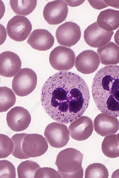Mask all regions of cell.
I'll return each instance as SVG.
<instances>
[{"instance_id": "6", "label": "cell", "mask_w": 119, "mask_h": 178, "mask_svg": "<svg viewBox=\"0 0 119 178\" xmlns=\"http://www.w3.org/2000/svg\"><path fill=\"white\" fill-rule=\"evenodd\" d=\"M44 135L49 145L56 148L65 146L70 139V133L67 126L63 123L56 122L46 126Z\"/></svg>"}, {"instance_id": "33", "label": "cell", "mask_w": 119, "mask_h": 178, "mask_svg": "<svg viewBox=\"0 0 119 178\" xmlns=\"http://www.w3.org/2000/svg\"><path fill=\"white\" fill-rule=\"evenodd\" d=\"M114 39L115 43L119 46V29L115 34Z\"/></svg>"}, {"instance_id": "25", "label": "cell", "mask_w": 119, "mask_h": 178, "mask_svg": "<svg viewBox=\"0 0 119 178\" xmlns=\"http://www.w3.org/2000/svg\"><path fill=\"white\" fill-rule=\"evenodd\" d=\"M27 134L24 133L16 134L13 135L11 138L14 143V148L12 154L16 158L21 159H26L29 158L24 154L22 149L23 140Z\"/></svg>"}, {"instance_id": "26", "label": "cell", "mask_w": 119, "mask_h": 178, "mask_svg": "<svg viewBox=\"0 0 119 178\" xmlns=\"http://www.w3.org/2000/svg\"><path fill=\"white\" fill-rule=\"evenodd\" d=\"M14 148V143L7 136L0 134V158H5L12 153Z\"/></svg>"}, {"instance_id": "11", "label": "cell", "mask_w": 119, "mask_h": 178, "mask_svg": "<svg viewBox=\"0 0 119 178\" xmlns=\"http://www.w3.org/2000/svg\"><path fill=\"white\" fill-rule=\"evenodd\" d=\"M68 8L67 3L63 0H55L48 2L45 6L43 15L49 24L57 25L66 18Z\"/></svg>"}, {"instance_id": "17", "label": "cell", "mask_w": 119, "mask_h": 178, "mask_svg": "<svg viewBox=\"0 0 119 178\" xmlns=\"http://www.w3.org/2000/svg\"><path fill=\"white\" fill-rule=\"evenodd\" d=\"M54 38L48 31L43 29L33 30L30 34L27 42L33 49L39 51H46L53 45Z\"/></svg>"}, {"instance_id": "22", "label": "cell", "mask_w": 119, "mask_h": 178, "mask_svg": "<svg viewBox=\"0 0 119 178\" xmlns=\"http://www.w3.org/2000/svg\"><path fill=\"white\" fill-rule=\"evenodd\" d=\"M16 102L15 95L11 89L6 86L0 88V112H6Z\"/></svg>"}, {"instance_id": "19", "label": "cell", "mask_w": 119, "mask_h": 178, "mask_svg": "<svg viewBox=\"0 0 119 178\" xmlns=\"http://www.w3.org/2000/svg\"><path fill=\"white\" fill-rule=\"evenodd\" d=\"M101 64L113 65L119 63V46L112 42L98 48L97 50Z\"/></svg>"}, {"instance_id": "2", "label": "cell", "mask_w": 119, "mask_h": 178, "mask_svg": "<svg viewBox=\"0 0 119 178\" xmlns=\"http://www.w3.org/2000/svg\"><path fill=\"white\" fill-rule=\"evenodd\" d=\"M92 89L98 110L119 117V66H107L99 70L93 79Z\"/></svg>"}, {"instance_id": "1", "label": "cell", "mask_w": 119, "mask_h": 178, "mask_svg": "<svg viewBox=\"0 0 119 178\" xmlns=\"http://www.w3.org/2000/svg\"><path fill=\"white\" fill-rule=\"evenodd\" d=\"M90 96L84 80L77 74L60 71L50 77L41 90V104L46 113L58 122L67 124L81 117Z\"/></svg>"}, {"instance_id": "16", "label": "cell", "mask_w": 119, "mask_h": 178, "mask_svg": "<svg viewBox=\"0 0 119 178\" xmlns=\"http://www.w3.org/2000/svg\"><path fill=\"white\" fill-rule=\"evenodd\" d=\"M21 62L19 56L10 51H5L0 54V74L3 76L12 77L20 70Z\"/></svg>"}, {"instance_id": "4", "label": "cell", "mask_w": 119, "mask_h": 178, "mask_svg": "<svg viewBox=\"0 0 119 178\" xmlns=\"http://www.w3.org/2000/svg\"><path fill=\"white\" fill-rule=\"evenodd\" d=\"M37 82L36 74L33 70L29 68H22L13 78L12 89L16 95L25 96L34 91Z\"/></svg>"}, {"instance_id": "35", "label": "cell", "mask_w": 119, "mask_h": 178, "mask_svg": "<svg viewBox=\"0 0 119 178\" xmlns=\"http://www.w3.org/2000/svg\"><path fill=\"white\" fill-rule=\"evenodd\" d=\"M118 140L119 141V132L118 133Z\"/></svg>"}, {"instance_id": "5", "label": "cell", "mask_w": 119, "mask_h": 178, "mask_svg": "<svg viewBox=\"0 0 119 178\" xmlns=\"http://www.w3.org/2000/svg\"><path fill=\"white\" fill-rule=\"evenodd\" d=\"M75 61V55L70 48L58 46L51 52L49 61L51 67L58 71H66L73 68Z\"/></svg>"}, {"instance_id": "21", "label": "cell", "mask_w": 119, "mask_h": 178, "mask_svg": "<svg viewBox=\"0 0 119 178\" xmlns=\"http://www.w3.org/2000/svg\"><path fill=\"white\" fill-rule=\"evenodd\" d=\"M37 0L10 1V7L16 14L26 16L31 12L35 8Z\"/></svg>"}, {"instance_id": "13", "label": "cell", "mask_w": 119, "mask_h": 178, "mask_svg": "<svg viewBox=\"0 0 119 178\" xmlns=\"http://www.w3.org/2000/svg\"><path fill=\"white\" fill-rule=\"evenodd\" d=\"M68 129L70 136L78 141L85 140L92 135L93 130V122L90 117L81 116L70 124Z\"/></svg>"}, {"instance_id": "12", "label": "cell", "mask_w": 119, "mask_h": 178, "mask_svg": "<svg viewBox=\"0 0 119 178\" xmlns=\"http://www.w3.org/2000/svg\"><path fill=\"white\" fill-rule=\"evenodd\" d=\"M31 119V115L28 110L21 106L12 108L6 116L8 126L12 130L15 132L26 129L29 127Z\"/></svg>"}, {"instance_id": "9", "label": "cell", "mask_w": 119, "mask_h": 178, "mask_svg": "<svg viewBox=\"0 0 119 178\" xmlns=\"http://www.w3.org/2000/svg\"><path fill=\"white\" fill-rule=\"evenodd\" d=\"M113 31L108 32L101 28L97 22L89 26L85 30L84 37L86 43L90 46L95 48L102 47L111 40Z\"/></svg>"}, {"instance_id": "24", "label": "cell", "mask_w": 119, "mask_h": 178, "mask_svg": "<svg viewBox=\"0 0 119 178\" xmlns=\"http://www.w3.org/2000/svg\"><path fill=\"white\" fill-rule=\"evenodd\" d=\"M109 176L108 170L103 164L95 163L89 165L85 172L86 178H107Z\"/></svg>"}, {"instance_id": "31", "label": "cell", "mask_w": 119, "mask_h": 178, "mask_svg": "<svg viewBox=\"0 0 119 178\" xmlns=\"http://www.w3.org/2000/svg\"><path fill=\"white\" fill-rule=\"evenodd\" d=\"M108 6L119 9V0H104Z\"/></svg>"}, {"instance_id": "30", "label": "cell", "mask_w": 119, "mask_h": 178, "mask_svg": "<svg viewBox=\"0 0 119 178\" xmlns=\"http://www.w3.org/2000/svg\"><path fill=\"white\" fill-rule=\"evenodd\" d=\"M64 1L68 6L75 7L81 5L84 2V0H65Z\"/></svg>"}, {"instance_id": "10", "label": "cell", "mask_w": 119, "mask_h": 178, "mask_svg": "<svg viewBox=\"0 0 119 178\" xmlns=\"http://www.w3.org/2000/svg\"><path fill=\"white\" fill-rule=\"evenodd\" d=\"M48 148L46 139L42 135L38 134H27L22 142L23 151L29 157L41 156L46 152Z\"/></svg>"}, {"instance_id": "23", "label": "cell", "mask_w": 119, "mask_h": 178, "mask_svg": "<svg viewBox=\"0 0 119 178\" xmlns=\"http://www.w3.org/2000/svg\"><path fill=\"white\" fill-rule=\"evenodd\" d=\"M40 168L36 162L32 160H26L18 166L17 171L19 178H35L36 171Z\"/></svg>"}, {"instance_id": "18", "label": "cell", "mask_w": 119, "mask_h": 178, "mask_svg": "<svg viewBox=\"0 0 119 178\" xmlns=\"http://www.w3.org/2000/svg\"><path fill=\"white\" fill-rule=\"evenodd\" d=\"M96 22L107 31L115 30L119 27V11L111 9L103 10L98 15Z\"/></svg>"}, {"instance_id": "28", "label": "cell", "mask_w": 119, "mask_h": 178, "mask_svg": "<svg viewBox=\"0 0 119 178\" xmlns=\"http://www.w3.org/2000/svg\"><path fill=\"white\" fill-rule=\"evenodd\" d=\"M35 178H61L59 172L49 167L40 168L36 172Z\"/></svg>"}, {"instance_id": "27", "label": "cell", "mask_w": 119, "mask_h": 178, "mask_svg": "<svg viewBox=\"0 0 119 178\" xmlns=\"http://www.w3.org/2000/svg\"><path fill=\"white\" fill-rule=\"evenodd\" d=\"M15 169L13 165L6 160L0 161V178L16 177Z\"/></svg>"}, {"instance_id": "3", "label": "cell", "mask_w": 119, "mask_h": 178, "mask_svg": "<svg viewBox=\"0 0 119 178\" xmlns=\"http://www.w3.org/2000/svg\"><path fill=\"white\" fill-rule=\"evenodd\" d=\"M83 155L72 148H66L58 154L55 164L61 178H83L82 163Z\"/></svg>"}, {"instance_id": "29", "label": "cell", "mask_w": 119, "mask_h": 178, "mask_svg": "<svg viewBox=\"0 0 119 178\" xmlns=\"http://www.w3.org/2000/svg\"><path fill=\"white\" fill-rule=\"evenodd\" d=\"M88 1L93 7L97 10H101L109 6L104 0H88Z\"/></svg>"}, {"instance_id": "8", "label": "cell", "mask_w": 119, "mask_h": 178, "mask_svg": "<svg viewBox=\"0 0 119 178\" xmlns=\"http://www.w3.org/2000/svg\"><path fill=\"white\" fill-rule=\"evenodd\" d=\"M81 31L79 26L75 23L67 21L60 26L56 32V37L60 45L71 47L80 40Z\"/></svg>"}, {"instance_id": "20", "label": "cell", "mask_w": 119, "mask_h": 178, "mask_svg": "<svg viewBox=\"0 0 119 178\" xmlns=\"http://www.w3.org/2000/svg\"><path fill=\"white\" fill-rule=\"evenodd\" d=\"M101 149L104 155L110 158L119 157V141L118 134L104 138L101 144Z\"/></svg>"}, {"instance_id": "14", "label": "cell", "mask_w": 119, "mask_h": 178, "mask_svg": "<svg viewBox=\"0 0 119 178\" xmlns=\"http://www.w3.org/2000/svg\"><path fill=\"white\" fill-rule=\"evenodd\" d=\"M98 55L94 51L87 50L80 53L76 58L75 67L78 71L85 74L95 71L100 64Z\"/></svg>"}, {"instance_id": "15", "label": "cell", "mask_w": 119, "mask_h": 178, "mask_svg": "<svg viewBox=\"0 0 119 178\" xmlns=\"http://www.w3.org/2000/svg\"><path fill=\"white\" fill-rule=\"evenodd\" d=\"M94 127L97 133L106 137L117 132L119 129V122L116 117L102 113L95 117Z\"/></svg>"}, {"instance_id": "7", "label": "cell", "mask_w": 119, "mask_h": 178, "mask_svg": "<svg viewBox=\"0 0 119 178\" xmlns=\"http://www.w3.org/2000/svg\"><path fill=\"white\" fill-rule=\"evenodd\" d=\"M6 29L9 37L17 42L25 40L32 30V26L29 20L26 17L15 15L8 22Z\"/></svg>"}, {"instance_id": "32", "label": "cell", "mask_w": 119, "mask_h": 178, "mask_svg": "<svg viewBox=\"0 0 119 178\" xmlns=\"http://www.w3.org/2000/svg\"><path fill=\"white\" fill-rule=\"evenodd\" d=\"M0 26L2 29V30L1 29L2 31V32L1 31V32L2 33V35L1 36V38L2 37V39H1L2 40V41L1 42L0 44L1 45L3 43L6 39V30L4 27L3 26L1 25V24H0Z\"/></svg>"}, {"instance_id": "34", "label": "cell", "mask_w": 119, "mask_h": 178, "mask_svg": "<svg viewBox=\"0 0 119 178\" xmlns=\"http://www.w3.org/2000/svg\"><path fill=\"white\" fill-rule=\"evenodd\" d=\"M111 178H119V169L116 170L113 172Z\"/></svg>"}]
</instances>
